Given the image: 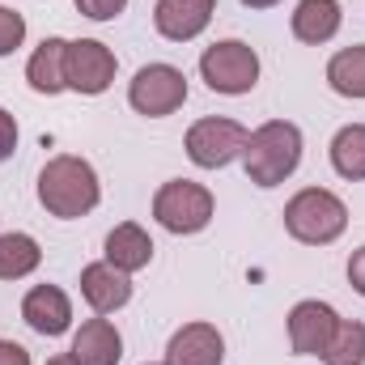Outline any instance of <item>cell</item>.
I'll return each instance as SVG.
<instances>
[{
  "label": "cell",
  "mask_w": 365,
  "mask_h": 365,
  "mask_svg": "<svg viewBox=\"0 0 365 365\" xmlns=\"http://www.w3.org/2000/svg\"><path fill=\"white\" fill-rule=\"evenodd\" d=\"M38 204L56 221H81L102 204V182L86 158L77 153H56L38 170Z\"/></svg>",
  "instance_id": "1"
},
{
  "label": "cell",
  "mask_w": 365,
  "mask_h": 365,
  "mask_svg": "<svg viewBox=\"0 0 365 365\" xmlns=\"http://www.w3.org/2000/svg\"><path fill=\"white\" fill-rule=\"evenodd\" d=\"M302 128L293 119H268L259 123L251 136H247V149H242V170L255 187H280L284 179L297 175L302 166Z\"/></svg>",
  "instance_id": "2"
},
{
  "label": "cell",
  "mask_w": 365,
  "mask_h": 365,
  "mask_svg": "<svg viewBox=\"0 0 365 365\" xmlns=\"http://www.w3.org/2000/svg\"><path fill=\"white\" fill-rule=\"evenodd\" d=\"M284 234L302 247H331L349 230V204L327 187H302L284 204Z\"/></svg>",
  "instance_id": "3"
},
{
  "label": "cell",
  "mask_w": 365,
  "mask_h": 365,
  "mask_svg": "<svg viewBox=\"0 0 365 365\" xmlns=\"http://www.w3.org/2000/svg\"><path fill=\"white\" fill-rule=\"evenodd\" d=\"M217 217V195L195 179H170L153 191V221L166 234H200Z\"/></svg>",
  "instance_id": "4"
},
{
  "label": "cell",
  "mask_w": 365,
  "mask_h": 365,
  "mask_svg": "<svg viewBox=\"0 0 365 365\" xmlns=\"http://www.w3.org/2000/svg\"><path fill=\"white\" fill-rule=\"evenodd\" d=\"M259 51L242 38H221L212 47H204L200 56V77L212 93H225V98H242L259 86Z\"/></svg>",
  "instance_id": "5"
},
{
  "label": "cell",
  "mask_w": 365,
  "mask_h": 365,
  "mask_svg": "<svg viewBox=\"0 0 365 365\" xmlns=\"http://www.w3.org/2000/svg\"><path fill=\"white\" fill-rule=\"evenodd\" d=\"M247 136H251V132H247L238 119H230V115H204V119H195V123L187 128L182 149H187L191 166H200V170H225L230 162L242 158Z\"/></svg>",
  "instance_id": "6"
},
{
  "label": "cell",
  "mask_w": 365,
  "mask_h": 365,
  "mask_svg": "<svg viewBox=\"0 0 365 365\" xmlns=\"http://www.w3.org/2000/svg\"><path fill=\"white\" fill-rule=\"evenodd\" d=\"M187 93L191 90H187L182 68L166 64V60H153V64L136 68V77L128 81V106L145 119H166V115L182 110Z\"/></svg>",
  "instance_id": "7"
},
{
  "label": "cell",
  "mask_w": 365,
  "mask_h": 365,
  "mask_svg": "<svg viewBox=\"0 0 365 365\" xmlns=\"http://www.w3.org/2000/svg\"><path fill=\"white\" fill-rule=\"evenodd\" d=\"M119 60L102 38H68L64 51V86L81 98H98L115 86Z\"/></svg>",
  "instance_id": "8"
},
{
  "label": "cell",
  "mask_w": 365,
  "mask_h": 365,
  "mask_svg": "<svg viewBox=\"0 0 365 365\" xmlns=\"http://www.w3.org/2000/svg\"><path fill=\"white\" fill-rule=\"evenodd\" d=\"M336 323H340L336 306H327V302H319V297L297 302V306L289 310V319H284L289 349H293L297 357H323V349H327Z\"/></svg>",
  "instance_id": "9"
},
{
  "label": "cell",
  "mask_w": 365,
  "mask_h": 365,
  "mask_svg": "<svg viewBox=\"0 0 365 365\" xmlns=\"http://www.w3.org/2000/svg\"><path fill=\"white\" fill-rule=\"evenodd\" d=\"M166 365H225V336L195 319V323H182L179 331L166 340Z\"/></svg>",
  "instance_id": "10"
},
{
  "label": "cell",
  "mask_w": 365,
  "mask_h": 365,
  "mask_svg": "<svg viewBox=\"0 0 365 365\" xmlns=\"http://www.w3.org/2000/svg\"><path fill=\"white\" fill-rule=\"evenodd\" d=\"M21 319L30 331L56 340L73 327V297L60 289V284H34L26 297H21Z\"/></svg>",
  "instance_id": "11"
},
{
  "label": "cell",
  "mask_w": 365,
  "mask_h": 365,
  "mask_svg": "<svg viewBox=\"0 0 365 365\" xmlns=\"http://www.w3.org/2000/svg\"><path fill=\"white\" fill-rule=\"evenodd\" d=\"M217 17V0H158L153 4V26L170 43L200 38Z\"/></svg>",
  "instance_id": "12"
},
{
  "label": "cell",
  "mask_w": 365,
  "mask_h": 365,
  "mask_svg": "<svg viewBox=\"0 0 365 365\" xmlns=\"http://www.w3.org/2000/svg\"><path fill=\"white\" fill-rule=\"evenodd\" d=\"M77 284H81V297H86V306L93 314H115V310H123L132 302V276L110 268L106 259L86 264Z\"/></svg>",
  "instance_id": "13"
},
{
  "label": "cell",
  "mask_w": 365,
  "mask_h": 365,
  "mask_svg": "<svg viewBox=\"0 0 365 365\" xmlns=\"http://www.w3.org/2000/svg\"><path fill=\"white\" fill-rule=\"evenodd\" d=\"M102 259H106L110 268L128 272V276L145 272V268L153 264V238H149V230L136 225V221H119V225L106 234V242H102Z\"/></svg>",
  "instance_id": "14"
},
{
  "label": "cell",
  "mask_w": 365,
  "mask_h": 365,
  "mask_svg": "<svg viewBox=\"0 0 365 365\" xmlns=\"http://www.w3.org/2000/svg\"><path fill=\"white\" fill-rule=\"evenodd\" d=\"M344 26V9L340 0H297V9L289 13V30L297 43L306 47H323L340 34Z\"/></svg>",
  "instance_id": "15"
},
{
  "label": "cell",
  "mask_w": 365,
  "mask_h": 365,
  "mask_svg": "<svg viewBox=\"0 0 365 365\" xmlns=\"http://www.w3.org/2000/svg\"><path fill=\"white\" fill-rule=\"evenodd\" d=\"M68 353L77 357V365H119L123 361V336L106 314H93L77 327Z\"/></svg>",
  "instance_id": "16"
},
{
  "label": "cell",
  "mask_w": 365,
  "mask_h": 365,
  "mask_svg": "<svg viewBox=\"0 0 365 365\" xmlns=\"http://www.w3.org/2000/svg\"><path fill=\"white\" fill-rule=\"evenodd\" d=\"M64 51H68V38H60V34H51V38H43L34 51H30V60H26V86L34 93H43V98H56V93H64Z\"/></svg>",
  "instance_id": "17"
},
{
  "label": "cell",
  "mask_w": 365,
  "mask_h": 365,
  "mask_svg": "<svg viewBox=\"0 0 365 365\" xmlns=\"http://www.w3.org/2000/svg\"><path fill=\"white\" fill-rule=\"evenodd\" d=\"M38 264H43V247L34 234L21 230L0 234V280H26L38 272Z\"/></svg>",
  "instance_id": "18"
},
{
  "label": "cell",
  "mask_w": 365,
  "mask_h": 365,
  "mask_svg": "<svg viewBox=\"0 0 365 365\" xmlns=\"http://www.w3.org/2000/svg\"><path fill=\"white\" fill-rule=\"evenodd\" d=\"M331 170L349 182H365V123H344L327 145Z\"/></svg>",
  "instance_id": "19"
},
{
  "label": "cell",
  "mask_w": 365,
  "mask_h": 365,
  "mask_svg": "<svg viewBox=\"0 0 365 365\" xmlns=\"http://www.w3.org/2000/svg\"><path fill=\"white\" fill-rule=\"evenodd\" d=\"M327 86L340 93V98L365 102V43L340 47V51L327 60Z\"/></svg>",
  "instance_id": "20"
},
{
  "label": "cell",
  "mask_w": 365,
  "mask_h": 365,
  "mask_svg": "<svg viewBox=\"0 0 365 365\" xmlns=\"http://www.w3.org/2000/svg\"><path fill=\"white\" fill-rule=\"evenodd\" d=\"M319 361L323 365H365V323L361 319H340Z\"/></svg>",
  "instance_id": "21"
},
{
  "label": "cell",
  "mask_w": 365,
  "mask_h": 365,
  "mask_svg": "<svg viewBox=\"0 0 365 365\" xmlns=\"http://www.w3.org/2000/svg\"><path fill=\"white\" fill-rule=\"evenodd\" d=\"M21 43H26V17H21L17 9L0 4V60H4V56H13Z\"/></svg>",
  "instance_id": "22"
},
{
  "label": "cell",
  "mask_w": 365,
  "mask_h": 365,
  "mask_svg": "<svg viewBox=\"0 0 365 365\" xmlns=\"http://www.w3.org/2000/svg\"><path fill=\"white\" fill-rule=\"evenodd\" d=\"M73 4H77V13L90 17V21H115V17L128 9V0H73Z\"/></svg>",
  "instance_id": "23"
},
{
  "label": "cell",
  "mask_w": 365,
  "mask_h": 365,
  "mask_svg": "<svg viewBox=\"0 0 365 365\" xmlns=\"http://www.w3.org/2000/svg\"><path fill=\"white\" fill-rule=\"evenodd\" d=\"M13 149H17V119L0 106V162H9Z\"/></svg>",
  "instance_id": "24"
},
{
  "label": "cell",
  "mask_w": 365,
  "mask_h": 365,
  "mask_svg": "<svg viewBox=\"0 0 365 365\" xmlns=\"http://www.w3.org/2000/svg\"><path fill=\"white\" fill-rule=\"evenodd\" d=\"M349 284L365 297V247H357V251L349 255Z\"/></svg>",
  "instance_id": "25"
},
{
  "label": "cell",
  "mask_w": 365,
  "mask_h": 365,
  "mask_svg": "<svg viewBox=\"0 0 365 365\" xmlns=\"http://www.w3.org/2000/svg\"><path fill=\"white\" fill-rule=\"evenodd\" d=\"M0 365H30V353L17 340H0Z\"/></svg>",
  "instance_id": "26"
},
{
  "label": "cell",
  "mask_w": 365,
  "mask_h": 365,
  "mask_svg": "<svg viewBox=\"0 0 365 365\" xmlns=\"http://www.w3.org/2000/svg\"><path fill=\"white\" fill-rule=\"evenodd\" d=\"M47 365H77V357H73V353H56Z\"/></svg>",
  "instance_id": "27"
},
{
  "label": "cell",
  "mask_w": 365,
  "mask_h": 365,
  "mask_svg": "<svg viewBox=\"0 0 365 365\" xmlns=\"http://www.w3.org/2000/svg\"><path fill=\"white\" fill-rule=\"evenodd\" d=\"M242 4H247V9H276L280 0H242Z\"/></svg>",
  "instance_id": "28"
},
{
  "label": "cell",
  "mask_w": 365,
  "mask_h": 365,
  "mask_svg": "<svg viewBox=\"0 0 365 365\" xmlns=\"http://www.w3.org/2000/svg\"><path fill=\"white\" fill-rule=\"evenodd\" d=\"M145 365H166V361H145Z\"/></svg>",
  "instance_id": "29"
}]
</instances>
